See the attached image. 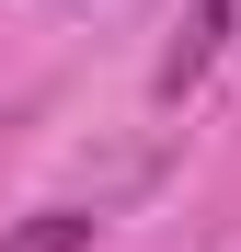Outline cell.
<instances>
[{"label": "cell", "mask_w": 241, "mask_h": 252, "mask_svg": "<svg viewBox=\"0 0 241 252\" xmlns=\"http://www.w3.org/2000/svg\"><path fill=\"white\" fill-rule=\"evenodd\" d=\"M218 23H230V0H195V23L172 34V58H161V92H184V80L218 58Z\"/></svg>", "instance_id": "cell-2"}, {"label": "cell", "mask_w": 241, "mask_h": 252, "mask_svg": "<svg viewBox=\"0 0 241 252\" xmlns=\"http://www.w3.org/2000/svg\"><path fill=\"white\" fill-rule=\"evenodd\" d=\"M92 229H103L92 206H34V218L0 241V252H92Z\"/></svg>", "instance_id": "cell-1"}]
</instances>
